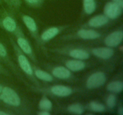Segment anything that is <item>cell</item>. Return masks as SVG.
Instances as JSON below:
<instances>
[{"label": "cell", "instance_id": "6da1fadb", "mask_svg": "<svg viewBox=\"0 0 123 115\" xmlns=\"http://www.w3.org/2000/svg\"><path fill=\"white\" fill-rule=\"evenodd\" d=\"M31 89L35 92L42 93L44 95H49L59 98L68 97L79 91V89L58 84L47 86H40V85H35L31 87Z\"/></svg>", "mask_w": 123, "mask_h": 115}, {"label": "cell", "instance_id": "7a4b0ae2", "mask_svg": "<svg viewBox=\"0 0 123 115\" xmlns=\"http://www.w3.org/2000/svg\"><path fill=\"white\" fill-rule=\"evenodd\" d=\"M10 42L12 47L14 50V54H15L16 57V59L19 68L24 72V74L28 78L29 80H31L33 83L34 85H39V81L34 76L32 66L29 61L28 57L19 49L15 41L12 40V38H10Z\"/></svg>", "mask_w": 123, "mask_h": 115}, {"label": "cell", "instance_id": "3957f363", "mask_svg": "<svg viewBox=\"0 0 123 115\" xmlns=\"http://www.w3.org/2000/svg\"><path fill=\"white\" fill-rule=\"evenodd\" d=\"M51 51L57 55L85 61L90 59L91 55L86 48L72 46H64L55 47L52 49Z\"/></svg>", "mask_w": 123, "mask_h": 115}, {"label": "cell", "instance_id": "277c9868", "mask_svg": "<svg viewBox=\"0 0 123 115\" xmlns=\"http://www.w3.org/2000/svg\"><path fill=\"white\" fill-rule=\"evenodd\" d=\"M103 36V33L96 29L82 28L72 32L68 34L62 35L60 40L63 41H70L74 40H96L99 39Z\"/></svg>", "mask_w": 123, "mask_h": 115}, {"label": "cell", "instance_id": "5b68a950", "mask_svg": "<svg viewBox=\"0 0 123 115\" xmlns=\"http://www.w3.org/2000/svg\"><path fill=\"white\" fill-rule=\"evenodd\" d=\"M44 68L55 79L64 80L69 82H76L78 80L73 72L64 65H46Z\"/></svg>", "mask_w": 123, "mask_h": 115}, {"label": "cell", "instance_id": "8992f818", "mask_svg": "<svg viewBox=\"0 0 123 115\" xmlns=\"http://www.w3.org/2000/svg\"><path fill=\"white\" fill-rule=\"evenodd\" d=\"M0 101L14 109H19L23 105L22 100L19 95L9 86H4L0 93Z\"/></svg>", "mask_w": 123, "mask_h": 115}, {"label": "cell", "instance_id": "52a82bcc", "mask_svg": "<svg viewBox=\"0 0 123 115\" xmlns=\"http://www.w3.org/2000/svg\"><path fill=\"white\" fill-rule=\"evenodd\" d=\"M14 36H15L16 38V43L18 44L19 49L34 63H37V57L36 56V54H35L33 49H32L30 43L29 42L28 40L26 38L25 34H24V32L22 30L21 27L18 30V32L14 34Z\"/></svg>", "mask_w": 123, "mask_h": 115}, {"label": "cell", "instance_id": "ba28073f", "mask_svg": "<svg viewBox=\"0 0 123 115\" xmlns=\"http://www.w3.org/2000/svg\"><path fill=\"white\" fill-rule=\"evenodd\" d=\"M107 74L105 71L97 70L89 74L84 81V87L92 90L100 88L107 81Z\"/></svg>", "mask_w": 123, "mask_h": 115}, {"label": "cell", "instance_id": "9c48e42d", "mask_svg": "<svg viewBox=\"0 0 123 115\" xmlns=\"http://www.w3.org/2000/svg\"><path fill=\"white\" fill-rule=\"evenodd\" d=\"M69 26V25H60L56 26H52L46 29L44 31L40 34L38 44L41 46H44L46 43L55 38L56 36L61 34L62 31L68 28Z\"/></svg>", "mask_w": 123, "mask_h": 115}, {"label": "cell", "instance_id": "30bf717a", "mask_svg": "<svg viewBox=\"0 0 123 115\" xmlns=\"http://www.w3.org/2000/svg\"><path fill=\"white\" fill-rule=\"evenodd\" d=\"M1 28L7 32L12 34L14 35L20 26H19L15 18L13 15L8 12H6L2 15L1 19Z\"/></svg>", "mask_w": 123, "mask_h": 115}, {"label": "cell", "instance_id": "8fae6325", "mask_svg": "<svg viewBox=\"0 0 123 115\" xmlns=\"http://www.w3.org/2000/svg\"><path fill=\"white\" fill-rule=\"evenodd\" d=\"M86 48L91 55L103 61L111 59L115 55V50L113 48L109 47L103 46Z\"/></svg>", "mask_w": 123, "mask_h": 115}, {"label": "cell", "instance_id": "7c38bea8", "mask_svg": "<svg viewBox=\"0 0 123 115\" xmlns=\"http://www.w3.org/2000/svg\"><path fill=\"white\" fill-rule=\"evenodd\" d=\"M111 20L106 16L104 14H97L90 18L85 23L82 25V28L97 29L105 26L110 23Z\"/></svg>", "mask_w": 123, "mask_h": 115}, {"label": "cell", "instance_id": "4fadbf2b", "mask_svg": "<svg viewBox=\"0 0 123 115\" xmlns=\"http://www.w3.org/2000/svg\"><path fill=\"white\" fill-rule=\"evenodd\" d=\"M21 19L25 26L28 30L31 37L37 43H38L40 36L39 30H38V25L34 18L28 14H22L21 15Z\"/></svg>", "mask_w": 123, "mask_h": 115}, {"label": "cell", "instance_id": "5bb4252c", "mask_svg": "<svg viewBox=\"0 0 123 115\" xmlns=\"http://www.w3.org/2000/svg\"><path fill=\"white\" fill-rule=\"evenodd\" d=\"M123 31L122 29H117L110 32L103 39V44L109 47H116L122 43L123 39Z\"/></svg>", "mask_w": 123, "mask_h": 115}, {"label": "cell", "instance_id": "9a60e30c", "mask_svg": "<svg viewBox=\"0 0 123 115\" xmlns=\"http://www.w3.org/2000/svg\"><path fill=\"white\" fill-rule=\"evenodd\" d=\"M64 66L72 72H78L86 69L89 67V63L85 60L77 59H66L61 60Z\"/></svg>", "mask_w": 123, "mask_h": 115}, {"label": "cell", "instance_id": "2e32d148", "mask_svg": "<svg viewBox=\"0 0 123 115\" xmlns=\"http://www.w3.org/2000/svg\"><path fill=\"white\" fill-rule=\"evenodd\" d=\"M123 8L112 1L107 2L103 8V14L110 20H113L120 17L123 13Z\"/></svg>", "mask_w": 123, "mask_h": 115}, {"label": "cell", "instance_id": "e0dca14e", "mask_svg": "<svg viewBox=\"0 0 123 115\" xmlns=\"http://www.w3.org/2000/svg\"><path fill=\"white\" fill-rule=\"evenodd\" d=\"M0 59L4 61V63L7 66H8L12 71H14V73L17 76L22 79V75L19 72L18 66L13 62L12 58L8 54V52H7L6 47L1 42H0Z\"/></svg>", "mask_w": 123, "mask_h": 115}, {"label": "cell", "instance_id": "ac0fdd59", "mask_svg": "<svg viewBox=\"0 0 123 115\" xmlns=\"http://www.w3.org/2000/svg\"><path fill=\"white\" fill-rule=\"evenodd\" d=\"M32 66L34 76L38 80H42L45 82H54L57 80V79H55L48 71L41 69L34 65H32Z\"/></svg>", "mask_w": 123, "mask_h": 115}, {"label": "cell", "instance_id": "d6986e66", "mask_svg": "<svg viewBox=\"0 0 123 115\" xmlns=\"http://www.w3.org/2000/svg\"><path fill=\"white\" fill-rule=\"evenodd\" d=\"M85 109L92 113H104L106 111L107 108L103 103L97 101H91L86 104Z\"/></svg>", "mask_w": 123, "mask_h": 115}, {"label": "cell", "instance_id": "ffe728a7", "mask_svg": "<svg viewBox=\"0 0 123 115\" xmlns=\"http://www.w3.org/2000/svg\"><path fill=\"white\" fill-rule=\"evenodd\" d=\"M84 105L79 103H74L70 104L66 107L65 111L71 115H83L85 111Z\"/></svg>", "mask_w": 123, "mask_h": 115}, {"label": "cell", "instance_id": "44dd1931", "mask_svg": "<svg viewBox=\"0 0 123 115\" xmlns=\"http://www.w3.org/2000/svg\"><path fill=\"white\" fill-rule=\"evenodd\" d=\"M107 91L110 93H120L123 89V81L120 80H115L110 81L106 87Z\"/></svg>", "mask_w": 123, "mask_h": 115}, {"label": "cell", "instance_id": "7402d4cb", "mask_svg": "<svg viewBox=\"0 0 123 115\" xmlns=\"http://www.w3.org/2000/svg\"><path fill=\"white\" fill-rule=\"evenodd\" d=\"M96 0H83V13L84 15L90 16L94 13L96 10Z\"/></svg>", "mask_w": 123, "mask_h": 115}, {"label": "cell", "instance_id": "603a6c76", "mask_svg": "<svg viewBox=\"0 0 123 115\" xmlns=\"http://www.w3.org/2000/svg\"><path fill=\"white\" fill-rule=\"evenodd\" d=\"M52 108L53 104L51 101L46 97V95H43L40 99L38 103L39 110L50 111L52 110Z\"/></svg>", "mask_w": 123, "mask_h": 115}, {"label": "cell", "instance_id": "cb8c5ba5", "mask_svg": "<svg viewBox=\"0 0 123 115\" xmlns=\"http://www.w3.org/2000/svg\"><path fill=\"white\" fill-rule=\"evenodd\" d=\"M117 104V97L115 93H110L108 95L106 99V107L107 109L112 110Z\"/></svg>", "mask_w": 123, "mask_h": 115}, {"label": "cell", "instance_id": "d4e9b609", "mask_svg": "<svg viewBox=\"0 0 123 115\" xmlns=\"http://www.w3.org/2000/svg\"><path fill=\"white\" fill-rule=\"evenodd\" d=\"M28 6L33 8H37L42 6L44 0H24Z\"/></svg>", "mask_w": 123, "mask_h": 115}, {"label": "cell", "instance_id": "484cf974", "mask_svg": "<svg viewBox=\"0 0 123 115\" xmlns=\"http://www.w3.org/2000/svg\"><path fill=\"white\" fill-rule=\"evenodd\" d=\"M7 3L14 8H18L20 7V1L19 0H5Z\"/></svg>", "mask_w": 123, "mask_h": 115}, {"label": "cell", "instance_id": "4316f807", "mask_svg": "<svg viewBox=\"0 0 123 115\" xmlns=\"http://www.w3.org/2000/svg\"><path fill=\"white\" fill-rule=\"evenodd\" d=\"M0 75H6V76L8 77L11 76V74L10 73V72L2 65V63L1 62V59H0Z\"/></svg>", "mask_w": 123, "mask_h": 115}, {"label": "cell", "instance_id": "83f0119b", "mask_svg": "<svg viewBox=\"0 0 123 115\" xmlns=\"http://www.w3.org/2000/svg\"><path fill=\"white\" fill-rule=\"evenodd\" d=\"M37 114L38 115H50L51 113L50 111H46V110H39Z\"/></svg>", "mask_w": 123, "mask_h": 115}, {"label": "cell", "instance_id": "f1b7e54d", "mask_svg": "<svg viewBox=\"0 0 123 115\" xmlns=\"http://www.w3.org/2000/svg\"><path fill=\"white\" fill-rule=\"evenodd\" d=\"M111 1L115 2L117 5H118L121 8H123V0H111Z\"/></svg>", "mask_w": 123, "mask_h": 115}, {"label": "cell", "instance_id": "f546056e", "mask_svg": "<svg viewBox=\"0 0 123 115\" xmlns=\"http://www.w3.org/2000/svg\"><path fill=\"white\" fill-rule=\"evenodd\" d=\"M117 113L120 115H123V107L122 104L119 105L117 109Z\"/></svg>", "mask_w": 123, "mask_h": 115}, {"label": "cell", "instance_id": "4dcf8cb0", "mask_svg": "<svg viewBox=\"0 0 123 115\" xmlns=\"http://www.w3.org/2000/svg\"><path fill=\"white\" fill-rule=\"evenodd\" d=\"M11 115V113H9L8 112H6V111H3V110H0V115Z\"/></svg>", "mask_w": 123, "mask_h": 115}, {"label": "cell", "instance_id": "1f68e13d", "mask_svg": "<svg viewBox=\"0 0 123 115\" xmlns=\"http://www.w3.org/2000/svg\"><path fill=\"white\" fill-rule=\"evenodd\" d=\"M3 87H4L3 85H1V84H0V93H1V92H2V89H3Z\"/></svg>", "mask_w": 123, "mask_h": 115}, {"label": "cell", "instance_id": "d6a6232c", "mask_svg": "<svg viewBox=\"0 0 123 115\" xmlns=\"http://www.w3.org/2000/svg\"><path fill=\"white\" fill-rule=\"evenodd\" d=\"M0 27L1 28V20H0Z\"/></svg>", "mask_w": 123, "mask_h": 115}]
</instances>
